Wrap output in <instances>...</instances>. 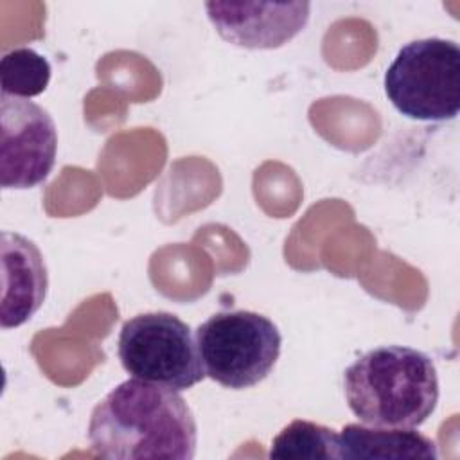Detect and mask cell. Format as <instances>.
I'll return each instance as SVG.
<instances>
[{
	"mask_svg": "<svg viewBox=\"0 0 460 460\" xmlns=\"http://www.w3.org/2000/svg\"><path fill=\"white\" fill-rule=\"evenodd\" d=\"M88 442L97 456L110 460H190L198 426L176 390L131 377L95 404Z\"/></svg>",
	"mask_w": 460,
	"mask_h": 460,
	"instance_id": "1",
	"label": "cell"
},
{
	"mask_svg": "<svg viewBox=\"0 0 460 460\" xmlns=\"http://www.w3.org/2000/svg\"><path fill=\"white\" fill-rule=\"evenodd\" d=\"M343 390L359 422L379 428H419L437 408L433 359L404 345H383L345 368Z\"/></svg>",
	"mask_w": 460,
	"mask_h": 460,
	"instance_id": "2",
	"label": "cell"
},
{
	"mask_svg": "<svg viewBox=\"0 0 460 460\" xmlns=\"http://www.w3.org/2000/svg\"><path fill=\"white\" fill-rule=\"evenodd\" d=\"M385 93L411 120H453L460 110L458 45L444 38L406 43L385 72Z\"/></svg>",
	"mask_w": 460,
	"mask_h": 460,
	"instance_id": "3",
	"label": "cell"
},
{
	"mask_svg": "<svg viewBox=\"0 0 460 460\" xmlns=\"http://www.w3.org/2000/svg\"><path fill=\"white\" fill-rule=\"evenodd\" d=\"M196 343L205 374L230 390L259 385L282 347L279 327L255 311H221L198 325Z\"/></svg>",
	"mask_w": 460,
	"mask_h": 460,
	"instance_id": "4",
	"label": "cell"
},
{
	"mask_svg": "<svg viewBox=\"0 0 460 460\" xmlns=\"http://www.w3.org/2000/svg\"><path fill=\"white\" fill-rule=\"evenodd\" d=\"M117 354L131 377L176 392L192 388L207 376L190 327L167 311L142 313L126 320Z\"/></svg>",
	"mask_w": 460,
	"mask_h": 460,
	"instance_id": "5",
	"label": "cell"
},
{
	"mask_svg": "<svg viewBox=\"0 0 460 460\" xmlns=\"http://www.w3.org/2000/svg\"><path fill=\"white\" fill-rule=\"evenodd\" d=\"M58 131L50 113L20 97H0V185L32 189L50 174Z\"/></svg>",
	"mask_w": 460,
	"mask_h": 460,
	"instance_id": "6",
	"label": "cell"
},
{
	"mask_svg": "<svg viewBox=\"0 0 460 460\" xmlns=\"http://www.w3.org/2000/svg\"><path fill=\"white\" fill-rule=\"evenodd\" d=\"M207 16L217 34L250 50L279 49L309 22V2H207Z\"/></svg>",
	"mask_w": 460,
	"mask_h": 460,
	"instance_id": "7",
	"label": "cell"
},
{
	"mask_svg": "<svg viewBox=\"0 0 460 460\" xmlns=\"http://www.w3.org/2000/svg\"><path fill=\"white\" fill-rule=\"evenodd\" d=\"M2 329L23 325L43 305L49 273L40 248L22 234L2 232Z\"/></svg>",
	"mask_w": 460,
	"mask_h": 460,
	"instance_id": "8",
	"label": "cell"
},
{
	"mask_svg": "<svg viewBox=\"0 0 460 460\" xmlns=\"http://www.w3.org/2000/svg\"><path fill=\"white\" fill-rule=\"evenodd\" d=\"M338 460H406L438 456L435 442L413 428L347 424L338 433Z\"/></svg>",
	"mask_w": 460,
	"mask_h": 460,
	"instance_id": "9",
	"label": "cell"
},
{
	"mask_svg": "<svg viewBox=\"0 0 460 460\" xmlns=\"http://www.w3.org/2000/svg\"><path fill=\"white\" fill-rule=\"evenodd\" d=\"M336 446V429L296 419L282 428V431L271 440L268 456L288 460H338Z\"/></svg>",
	"mask_w": 460,
	"mask_h": 460,
	"instance_id": "10",
	"label": "cell"
},
{
	"mask_svg": "<svg viewBox=\"0 0 460 460\" xmlns=\"http://www.w3.org/2000/svg\"><path fill=\"white\" fill-rule=\"evenodd\" d=\"M50 63L31 47H18L0 59L2 95L29 99L43 93L50 81Z\"/></svg>",
	"mask_w": 460,
	"mask_h": 460,
	"instance_id": "11",
	"label": "cell"
}]
</instances>
